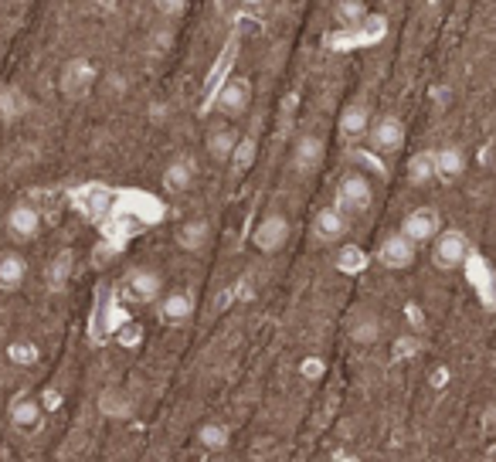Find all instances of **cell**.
I'll return each mask as SVG.
<instances>
[{
    "label": "cell",
    "instance_id": "1",
    "mask_svg": "<svg viewBox=\"0 0 496 462\" xmlns=\"http://www.w3.org/2000/svg\"><path fill=\"white\" fill-rule=\"evenodd\" d=\"M469 252H473V245L466 239V231H459V228H446L432 239V262L438 272L462 269L469 262Z\"/></svg>",
    "mask_w": 496,
    "mask_h": 462
},
{
    "label": "cell",
    "instance_id": "2",
    "mask_svg": "<svg viewBox=\"0 0 496 462\" xmlns=\"http://www.w3.org/2000/svg\"><path fill=\"white\" fill-rule=\"evenodd\" d=\"M374 204V187L364 174H344L337 184V208L353 218V215H368Z\"/></svg>",
    "mask_w": 496,
    "mask_h": 462
},
{
    "label": "cell",
    "instance_id": "3",
    "mask_svg": "<svg viewBox=\"0 0 496 462\" xmlns=\"http://www.w3.org/2000/svg\"><path fill=\"white\" fill-rule=\"evenodd\" d=\"M286 241H290V218L279 215V211H269L252 231V245L266 255H275L279 248H286Z\"/></svg>",
    "mask_w": 496,
    "mask_h": 462
},
{
    "label": "cell",
    "instance_id": "4",
    "mask_svg": "<svg viewBox=\"0 0 496 462\" xmlns=\"http://www.w3.org/2000/svg\"><path fill=\"white\" fill-rule=\"evenodd\" d=\"M415 255H418V245L405 239L401 231L381 239V245H377V262H381L388 272H405V269H412Z\"/></svg>",
    "mask_w": 496,
    "mask_h": 462
},
{
    "label": "cell",
    "instance_id": "5",
    "mask_svg": "<svg viewBox=\"0 0 496 462\" xmlns=\"http://www.w3.org/2000/svg\"><path fill=\"white\" fill-rule=\"evenodd\" d=\"M438 231H442V218H438L435 208H412V211L401 218V235L408 241H415V245L432 241Z\"/></svg>",
    "mask_w": 496,
    "mask_h": 462
},
{
    "label": "cell",
    "instance_id": "6",
    "mask_svg": "<svg viewBox=\"0 0 496 462\" xmlns=\"http://www.w3.org/2000/svg\"><path fill=\"white\" fill-rule=\"evenodd\" d=\"M211 102H214L218 113H225V116H242V113L248 109V102H252V82H248L245 75L225 79Z\"/></svg>",
    "mask_w": 496,
    "mask_h": 462
},
{
    "label": "cell",
    "instance_id": "7",
    "mask_svg": "<svg viewBox=\"0 0 496 462\" xmlns=\"http://www.w3.org/2000/svg\"><path fill=\"white\" fill-rule=\"evenodd\" d=\"M62 92L68 99H85L89 92H92V85H96V65L89 59H72L65 61L62 68Z\"/></svg>",
    "mask_w": 496,
    "mask_h": 462
},
{
    "label": "cell",
    "instance_id": "8",
    "mask_svg": "<svg viewBox=\"0 0 496 462\" xmlns=\"http://www.w3.org/2000/svg\"><path fill=\"white\" fill-rule=\"evenodd\" d=\"M323 157H327V143H323V137H320V133H303V137L296 140V146H292V170L303 174V177H310V174L320 170Z\"/></svg>",
    "mask_w": 496,
    "mask_h": 462
},
{
    "label": "cell",
    "instance_id": "9",
    "mask_svg": "<svg viewBox=\"0 0 496 462\" xmlns=\"http://www.w3.org/2000/svg\"><path fill=\"white\" fill-rule=\"evenodd\" d=\"M368 140H371V146L377 153L391 157V153H398L405 146V122L398 120V116H381V120L371 122Z\"/></svg>",
    "mask_w": 496,
    "mask_h": 462
},
{
    "label": "cell",
    "instance_id": "10",
    "mask_svg": "<svg viewBox=\"0 0 496 462\" xmlns=\"http://www.w3.org/2000/svg\"><path fill=\"white\" fill-rule=\"evenodd\" d=\"M347 228H351V218L337 204L320 208L316 218H313V235H316V241H323V245H337V241L347 235Z\"/></svg>",
    "mask_w": 496,
    "mask_h": 462
},
{
    "label": "cell",
    "instance_id": "11",
    "mask_svg": "<svg viewBox=\"0 0 496 462\" xmlns=\"http://www.w3.org/2000/svg\"><path fill=\"white\" fill-rule=\"evenodd\" d=\"M7 231L18 241H35L42 235V211L35 204H14L7 211Z\"/></svg>",
    "mask_w": 496,
    "mask_h": 462
},
{
    "label": "cell",
    "instance_id": "12",
    "mask_svg": "<svg viewBox=\"0 0 496 462\" xmlns=\"http://www.w3.org/2000/svg\"><path fill=\"white\" fill-rule=\"evenodd\" d=\"M160 289H164V279H160V272H153V269H133L129 276H126V296L136 302H153L160 296Z\"/></svg>",
    "mask_w": 496,
    "mask_h": 462
},
{
    "label": "cell",
    "instance_id": "13",
    "mask_svg": "<svg viewBox=\"0 0 496 462\" xmlns=\"http://www.w3.org/2000/svg\"><path fill=\"white\" fill-rule=\"evenodd\" d=\"M337 129H340V137L344 140H364L368 137V129H371V109H368V102H351L344 113H340V122H337Z\"/></svg>",
    "mask_w": 496,
    "mask_h": 462
},
{
    "label": "cell",
    "instance_id": "14",
    "mask_svg": "<svg viewBox=\"0 0 496 462\" xmlns=\"http://www.w3.org/2000/svg\"><path fill=\"white\" fill-rule=\"evenodd\" d=\"M44 422V408L42 402H35V398H18V402L11 404V425L24 432V435H35Z\"/></svg>",
    "mask_w": 496,
    "mask_h": 462
},
{
    "label": "cell",
    "instance_id": "15",
    "mask_svg": "<svg viewBox=\"0 0 496 462\" xmlns=\"http://www.w3.org/2000/svg\"><path fill=\"white\" fill-rule=\"evenodd\" d=\"M381 320H377V313L371 309H360V313H353L351 323H347V333H351V341L357 347H374V343L381 341Z\"/></svg>",
    "mask_w": 496,
    "mask_h": 462
},
{
    "label": "cell",
    "instance_id": "16",
    "mask_svg": "<svg viewBox=\"0 0 496 462\" xmlns=\"http://www.w3.org/2000/svg\"><path fill=\"white\" fill-rule=\"evenodd\" d=\"M27 279V262L18 252H0V293H14Z\"/></svg>",
    "mask_w": 496,
    "mask_h": 462
},
{
    "label": "cell",
    "instance_id": "17",
    "mask_svg": "<svg viewBox=\"0 0 496 462\" xmlns=\"http://www.w3.org/2000/svg\"><path fill=\"white\" fill-rule=\"evenodd\" d=\"M238 129H231V126H214L211 133H207V153H211V161L218 163H228L231 161V153H235V146H238Z\"/></svg>",
    "mask_w": 496,
    "mask_h": 462
},
{
    "label": "cell",
    "instance_id": "18",
    "mask_svg": "<svg viewBox=\"0 0 496 462\" xmlns=\"http://www.w3.org/2000/svg\"><path fill=\"white\" fill-rule=\"evenodd\" d=\"M160 317L167 323H187L194 317V296L187 289H177V293H167L160 300Z\"/></svg>",
    "mask_w": 496,
    "mask_h": 462
},
{
    "label": "cell",
    "instance_id": "19",
    "mask_svg": "<svg viewBox=\"0 0 496 462\" xmlns=\"http://www.w3.org/2000/svg\"><path fill=\"white\" fill-rule=\"evenodd\" d=\"M194 184V161L190 157H174L170 167L164 170V187L170 194H184Z\"/></svg>",
    "mask_w": 496,
    "mask_h": 462
},
{
    "label": "cell",
    "instance_id": "20",
    "mask_svg": "<svg viewBox=\"0 0 496 462\" xmlns=\"http://www.w3.org/2000/svg\"><path fill=\"white\" fill-rule=\"evenodd\" d=\"M207 241H211V222H205V218H190L177 231V245L187 252H205Z\"/></svg>",
    "mask_w": 496,
    "mask_h": 462
},
{
    "label": "cell",
    "instance_id": "21",
    "mask_svg": "<svg viewBox=\"0 0 496 462\" xmlns=\"http://www.w3.org/2000/svg\"><path fill=\"white\" fill-rule=\"evenodd\" d=\"M438 181V167H435V150H422L408 161V184L415 187H429Z\"/></svg>",
    "mask_w": 496,
    "mask_h": 462
},
{
    "label": "cell",
    "instance_id": "22",
    "mask_svg": "<svg viewBox=\"0 0 496 462\" xmlns=\"http://www.w3.org/2000/svg\"><path fill=\"white\" fill-rule=\"evenodd\" d=\"M27 96H24L18 85H4L0 89V120L4 122H14V120H21L24 113H27Z\"/></svg>",
    "mask_w": 496,
    "mask_h": 462
},
{
    "label": "cell",
    "instance_id": "23",
    "mask_svg": "<svg viewBox=\"0 0 496 462\" xmlns=\"http://www.w3.org/2000/svg\"><path fill=\"white\" fill-rule=\"evenodd\" d=\"M198 445L207 449V452H225L228 445H231V432H228V425L221 422H207L198 428Z\"/></svg>",
    "mask_w": 496,
    "mask_h": 462
},
{
    "label": "cell",
    "instance_id": "24",
    "mask_svg": "<svg viewBox=\"0 0 496 462\" xmlns=\"http://www.w3.org/2000/svg\"><path fill=\"white\" fill-rule=\"evenodd\" d=\"M99 408H103V415L109 419H129L133 415V402H129V395L120 391V388H109L99 395Z\"/></svg>",
    "mask_w": 496,
    "mask_h": 462
},
{
    "label": "cell",
    "instance_id": "25",
    "mask_svg": "<svg viewBox=\"0 0 496 462\" xmlns=\"http://www.w3.org/2000/svg\"><path fill=\"white\" fill-rule=\"evenodd\" d=\"M435 167H438V181H453V177L462 174L466 157H462V150L446 146V150H435Z\"/></svg>",
    "mask_w": 496,
    "mask_h": 462
},
{
    "label": "cell",
    "instance_id": "26",
    "mask_svg": "<svg viewBox=\"0 0 496 462\" xmlns=\"http://www.w3.org/2000/svg\"><path fill=\"white\" fill-rule=\"evenodd\" d=\"M255 153H259V143H255V137H242L238 140V146H235V153H231V174L235 177H245L248 170H252V163H255Z\"/></svg>",
    "mask_w": 496,
    "mask_h": 462
},
{
    "label": "cell",
    "instance_id": "27",
    "mask_svg": "<svg viewBox=\"0 0 496 462\" xmlns=\"http://www.w3.org/2000/svg\"><path fill=\"white\" fill-rule=\"evenodd\" d=\"M235 51H238V41L231 38L221 48V59H218V65L211 68V75H207V99H214V92L221 89V82H225V72L231 68V61H235Z\"/></svg>",
    "mask_w": 496,
    "mask_h": 462
},
{
    "label": "cell",
    "instance_id": "28",
    "mask_svg": "<svg viewBox=\"0 0 496 462\" xmlns=\"http://www.w3.org/2000/svg\"><path fill=\"white\" fill-rule=\"evenodd\" d=\"M68 276H72V252H58L55 262L48 265V289L51 293H62Z\"/></svg>",
    "mask_w": 496,
    "mask_h": 462
},
{
    "label": "cell",
    "instance_id": "29",
    "mask_svg": "<svg viewBox=\"0 0 496 462\" xmlns=\"http://www.w3.org/2000/svg\"><path fill=\"white\" fill-rule=\"evenodd\" d=\"M364 18H368L364 0H340V4H337V20H340L344 27H357V24H364Z\"/></svg>",
    "mask_w": 496,
    "mask_h": 462
},
{
    "label": "cell",
    "instance_id": "30",
    "mask_svg": "<svg viewBox=\"0 0 496 462\" xmlns=\"http://www.w3.org/2000/svg\"><path fill=\"white\" fill-rule=\"evenodd\" d=\"M11 361H18V364H35L38 361V347L35 343H11Z\"/></svg>",
    "mask_w": 496,
    "mask_h": 462
},
{
    "label": "cell",
    "instance_id": "31",
    "mask_svg": "<svg viewBox=\"0 0 496 462\" xmlns=\"http://www.w3.org/2000/svg\"><path fill=\"white\" fill-rule=\"evenodd\" d=\"M153 7H157L164 18H181L187 7V0H153Z\"/></svg>",
    "mask_w": 496,
    "mask_h": 462
},
{
    "label": "cell",
    "instance_id": "32",
    "mask_svg": "<svg viewBox=\"0 0 496 462\" xmlns=\"http://www.w3.org/2000/svg\"><path fill=\"white\" fill-rule=\"evenodd\" d=\"M340 265H344L347 272H353V269H360V265H364V259H360V252L347 248V252H344V259H340Z\"/></svg>",
    "mask_w": 496,
    "mask_h": 462
},
{
    "label": "cell",
    "instance_id": "33",
    "mask_svg": "<svg viewBox=\"0 0 496 462\" xmlns=\"http://www.w3.org/2000/svg\"><path fill=\"white\" fill-rule=\"evenodd\" d=\"M109 92H112V96H123V92H126V79H123V75H109Z\"/></svg>",
    "mask_w": 496,
    "mask_h": 462
},
{
    "label": "cell",
    "instance_id": "34",
    "mask_svg": "<svg viewBox=\"0 0 496 462\" xmlns=\"http://www.w3.org/2000/svg\"><path fill=\"white\" fill-rule=\"evenodd\" d=\"M483 428H490V432H496V402L483 411Z\"/></svg>",
    "mask_w": 496,
    "mask_h": 462
},
{
    "label": "cell",
    "instance_id": "35",
    "mask_svg": "<svg viewBox=\"0 0 496 462\" xmlns=\"http://www.w3.org/2000/svg\"><path fill=\"white\" fill-rule=\"evenodd\" d=\"M58 404H62V398H58V391H44V408H51V411H55Z\"/></svg>",
    "mask_w": 496,
    "mask_h": 462
},
{
    "label": "cell",
    "instance_id": "36",
    "mask_svg": "<svg viewBox=\"0 0 496 462\" xmlns=\"http://www.w3.org/2000/svg\"><path fill=\"white\" fill-rule=\"evenodd\" d=\"M486 462H496V442H490V449H486Z\"/></svg>",
    "mask_w": 496,
    "mask_h": 462
},
{
    "label": "cell",
    "instance_id": "37",
    "mask_svg": "<svg viewBox=\"0 0 496 462\" xmlns=\"http://www.w3.org/2000/svg\"><path fill=\"white\" fill-rule=\"evenodd\" d=\"M235 4H238V0H218V7H221V11H228V7H235Z\"/></svg>",
    "mask_w": 496,
    "mask_h": 462
}]
</instances>
